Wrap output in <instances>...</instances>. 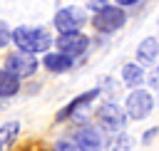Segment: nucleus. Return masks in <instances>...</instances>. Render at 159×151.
Instances as JSON below:
<instances>
[{
    "instance_id": "1",
    "label": "nucleus",
    "mask_w": 159,
    "mask_h": 151,
    "mask_svg": "<svg viewBox=\"0 0 159 151\" xmlns=\"http://www.w3.org/2000/svg\"><path fill=\"white\" fill-rule=\"evenodd\" d=\"M12 40L17 45L20 52H27V54H37V52H45L50 45H52V37L47 35V30L42 27H17L12 32Z\"/></svg>"
},
{
    "instance_id": "2",
    "label": "nucleus",
    "mask_w": 159,
    "mask_h": 151,
    "mask_svg": "<svg viewBox=\"0 0 159 151\" xmlns=\"http://www.w3.org/2000/svg\"><path fill=\"white\" fill-rule=\"evenodd\" d=\"M92 25H94V30H99V32H114V30H119V27L124 25V12H122L119 7L104 5V7L94 15Z\"/></svg>"
},
{
    "instance_id": "3",
    "label": "nucleus",
    "mask_w": 159,
    "mask_h": 151,
    "mask_svg": "<svg viewBox=\"0 0 159 151\" xmlns=\"http://www.w3.org/2000/svg\"><path fill=\"white\" fill-rule=\"evenodd\" d=\"M84 20H87V15H84V10H80V7H62L57 15H55V27L65 35V32H77L82 25H84Z\"/></svg>"
},
{
    "instance_id": "4",
    "label": "nucleus",
    "mask_w": 159,
    "mask_h": 151,
    "mask_svg": "<svg viewBox=\"0 0 159 151\" xmlns=\"http://www.w3.org/2000/svg\"><path fill=\"white\" fill-rule=\"evenodd\" d=\"M97 121H99L102 129H107V131H122L127 116H124V111H122L117 104L107 101V104H102V106L97 109Z\"/></svg>"
},
{
    "instance_id": "5",
    "label": "nucleus",
    "mask_w": 159,
    "mask_h": 151,
    "mask_svg": "<svg viewBox=\"0 0 159 151\" xmlns=\"http://www.w3.org/2000/svg\"><path fill=\"white\" fill-rule=\"evenodd\" d=\"M5 69L10 74H15L17 79L20 77H30L35 69H37V59L35 54H27V52H12L5 62Z\"/></svg>"
},
{
    "instance_id": "6",
    "label": "nucleus",
    "mask_w": 159,
    "mask_h": 151,
    "mask_svg": "<svg viewBox=\"0 0 159 151\" xmlns=\"http://www.w3.org/2000/svg\"><path fill=\"white\" fill-rule=\"evenodd\" d=\"M152 106H154L152 94H149V92H144V89L132 92V94H129V99H127V114H129L132 119H144V116L152 111Z\"/></svg>"
},
{
    "instance_id": "7",
    "label": "nucleus",
    "mask_w": 159,
    "mask_h": 151,
    "mask_svg": "<svg viewBox=\"0 0 159 151\" xmlns=\"http://www.w3.org/2000/svg\"><path fill=\"white\" fill-rule=\"evenodd\" d=\"M87 45H89V40H87L82 32H65V35H60V40H57V50H60L62 54H67V57L82 54V52L87 50Z\"/></svg>"
},
{
    "instance_id": "8",
    "label": "nucleus",
    "mask_w": 159,
    "mask_h": 151,
    "mask_svg": "<svg viewBox=\"0 0 159 151\" xmlns=\"http://www.w3.org/2000/svg\"><path fill=\"white\" fill-rule=\"evenodd\" d=\"M75 141H77V149H80V151H99V149H102V139H99V134H97L94 129H82V131H77Z\"/></svg>"
},
{
    "instance_id": "9",
    "label": "nucleus",
    "mask_w": 159,
    "mask_h": 151,
    "mask_svg": "<svg viewBox=\"0 0 159 151\" xmlns=\"http://www.w3.org/2000/svg\"><path fill=\"white\" fill-rule=\"evenodd\" d=\"M97 94H99V89H89V92H84V94H80V97H77V99H75L72 104H67V106H65V109H62V111L57 114V119H60V121H62V119H67L70 114H75L77 109H82L84 104H89L92 99H97Z\"/></svg>"
},
{
    "instance_id": "10",
    "label": "nucleus",
    "mask_w": 159,
    "mask_h": 151,
    "mask_svg": "<svg viewBox=\"0 0 159 151\" xmlns=\"http://www.w3.org/2000/svg\"><path fill=\"white\" fill-rule=\"evenodd\" d=\"M45 67L50 69V72H67L70 67H72V57H67V54H62V52H52V54H45Z\"/></svg>"
},
{
    "instance_id": "11",
    "label": "nucleus",
    "mask_w": 159,
    "mask_h": 151,
    "mask_svg": "<svg viewBox=\"0 0 159 151\" xmlns=\"http://www.w3.org/2000/svg\"><path fill=\"white\" fill-rule=\"evenodd\" d=\"M157 52H159V42H157L154 37H147V40L139 45V50H137V59L144 62V64H152V62L157 59Z\"/></svg>"
},
{
    "instance_id": "12",
    "label": "nucleus",
    "mask_w": 159,
    "mask_h": 151,
    "mask_svg": "<svg viewBox=\"0 0 159 151\" xmlns=\"http://www.w3.org/2000/svg\"><path fill=\"white\" fill-rule=\"evenodd\" d=\"M17 131H20V124H17V121H7V124L0 126V151H7V149L15 144Z\"/></svg>"
},
{
    "instance_id": "13",
    "label": "nucleus",
    "mask_w": 159,
    "mask_h": 151,
    "mask_svg": "<svg viewBox=\"0 0 159 151\" xmlns=\"http://www.w3.org/2000/svg\"><path fill=\"white\" fill-rule=\"evenodd\" d=\"M20 89V82L15 74H10L7 69H0V97H12Z\"/></svg>"
},
{
    "instance_id": "14",
    "label": "nucleus",
    "mask_w": 159,
    "mask_h": 151,
    "mask_svg": "<svg viewBox=\"0 0 159 151\" xmlns=\"http://www.w3.org/2000/svg\"><path fill=\"white\" fill-rule=\"evenodd\" d=\"M122 77H124V82H127L129 87H139L142 79H144V72H142V67H137V64H124Z\"/></svg>"
},
{
    "instance_id": "15",
    "label": "nucleus",
    "mask_w": 159,
    "mask_h": 151,
    "mask_svg": "<svg viewBox=\"0 0 159 151\" xmlns=\"http://www.w3.org/2000/svg\"><path fill=\"white\" fill-rule=\"evenodd\" d=\"M132 144H134L132 136H119V139H114V141L109 144V151H129Z\"/></svg>"
},
{
    "instance_id": "16",
    "label": "nucleus",
    "mask_w": 159,
    "mask_h": 151,
    "mask_svg": "<svg viewBox=\"0 0 159 151\" xmlns=\"http://www.w3.org/2000/svg\"><path fill=\"white\" fill-rule=\"evenodd\" d=\"M7 42H10V32H7V27L0 22V47H5Z\"/></svg>"
},
{
    "instance_id": "17",
    "label": "nucleus",
    "mask_w": 159,
    "mask_h": 151,
    "mask_svg": "<svg viewBox=\"0 0 159 151\" xmlns=\"http://www.w3.org/2000/svg\"><path fill=\"white\" fill-rule=\"evenodd\" d=\"M55 151H77V146L70 144V141H60V144L55 146Z\"/></svg>"
},
{
    "instance_id": "18",
    "label": "nucleus",
    "mask_w": 159,
    "mask_h": 151,
    "mask_svg": "<svg viewBox=\"0 0 159 151\" xmlns=\"http://www.w3.org/2000/svg\"><path fill=\"white\" fill-rule=\"evenodd\" d=\"M149 84H152L154 89H159V67L152 72V77H149Z\"/></svg>"
},
{
    "instance_id": "19",
    "label": "nucleus",
    "mask_w": 159,
    "mask_h": 151,
    "mask_svg": "<svg viewBox=\"0 0 159 151\" xmlns=\"http://www.w3.org/2000/svg\"><path fill=\"white\" fill-rule=\"evenodd\" d=\"M89 7H94V10L99 7V10H102V7H104V0H92V2H89Z\"/></svg>"
},
{
    "instance_id": "20",
    "label": "nucleus",
    "mask_w": 159,
    "mask_h": 151,
    "mask_svg": "<svg viewBox=\"0 0 159 151\" xmlns=\"http://www.w3.org/2000/svg\"><path fill=\"white\" fill-rule=\"evenodd\" d=\"M117 2H119V5H134L137 0H117Z\"/></svg>"
}]
</instances>
